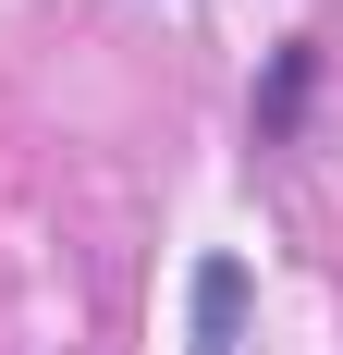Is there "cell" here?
Masks as SVG:
<instances>
[{
    "label": "cell",
    "instance_id": "6da1fadb",
    "mask_svg": "<svg viewBox=\"0 0 343 355\" xmlns=\"http://www.w3.org/2000/svg\"><path fill=\"white\" fill-rule=\"evenodd\" d=\"M245 306H258V270L245 257H196V282H184V355H245Z\"/></svg>",
    "mask_w": 343,
    "mask_h": 355
},
{
    "label": "cell",
    "instance_id": "7a4b0ae2",
    "mask_svg": "<svg viewBox=\"0 0 343 355\" xmlns=\"http://www.w3.org/2000/svg\"><path fill=\"white\" fill-rule=\"evenodd\" d=\"M307 98H319V37H282L270 49V73H258V135H294V123H307Z\"/></svg>",
    "mask_w": 343,
    "mask_h": 355
}]
</instances>
